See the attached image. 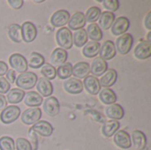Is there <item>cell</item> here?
I'll list each match as a JSON object with an SVG mask.
<instances>
[{
    "label": "cell",
    "instance_id": "c3c4849f",
    "mask_svg": "<svg viewBox=\"0 0 151 150\" xmlns=\"http://www.w3.org/2000/svg\"><path fill=\"white\" fill-rule=\"evenodd\" d=\"M150 36H151V31H150L149 33H148V35H147V42H150L151 43V38H150Z\"/></svg>",
    "mask_w": 151,
    "mask_h": 150
},
{
    "label": "cell",
    "instance_id": "ba28073f",
    "mask_svg": "<svg viewBox=\"0 0 151 150\" xmlns=\"http://www.w3.org/2000/svg\"><path fill=\"white\" fill-rule=\"evenodd\" d=\"M130 27V21L127 17H119L117 18L112 26H111V33L113 35H120L124 34Z\"/></svg>",
    "mask_w": 151,
    "mask_h": 150
},
{
    "label": "cell",
    "instance_id": "d590c367",
    "mask_svg": "<svg viewBox=\"0 0 151 150\" xmlns=\"http://www.w3.org/2000/svg\"><path fill=\"white\" fill-rule=\"evenodd\" d=\"M101 13H102V11L99 7H97V6L90 7L89 9H88L86 15H85L86 21L90 22V23H96V21L98 20Z\"/></svg>",
    "mask_w": 151,
    "mask_h": 150
},
{
    "label": "cell",
    "instance_id": "5b68a950",
    "mask_svg": "<svg viewBox=\"0 0 151 150\" xmlns=\"http://www.w3.org/2000/svg\"><path fill=\"white\" fill-rule=\"evenodd\" d=\"M9 63L11 67L13 68L12 70H14L15 72L17 71L18 72L23 73L26 72L27 70V61L26 57L19 53L12 54L9 57Z\"/></svg>",
    "mask_w": 151,
    "mask_h": 150
},
{
    "label": "cell",
    "instance_id": "f1b7e54d",
    "mask_svg": "<svg viewBox=\"0 0 151 150\" xmlns=\"http://www.w3.org/2000/svg\"><path fill=\"white\" fill-rule=\"evenodd\" d=\"M88 38L92 40V42H99L103 38V32L100 27L96 23H91L88 26V29L86 30Z\"/></svg>",
    "mask_w": 151,
    "mask_h": 150
},
{
    "label": "cell",
    "instance_id": "4dcf8cb0",
    "mask_svg": "<svg viewBox=\"0 0 151 150\" xmlns=\"http://www.w3.org/2000/svg\"><path fill=\"white\" fill-rule=\"evenodd\" d=\"M8 36L14 42H20L22 40L21 26L19 24H12L8 27Z\"/></svg>",
    "mask_w": 151,
    "mask_h": 150
},
{
    "label": "cell",
    "instance_id": "ee69618b",
    "mask_svg": "<svg viewBox=\"0 0 151 150\" xmlns=\"http://www.w3.org/2000/svg\"><path fill=\"white\" fill-rule=\"evenodd\" d=\"M8 4L13 9H20L24 4V1L23 0H8Z\"/></svg>",
    "mask_w": 151,
    "mask_h": 150
},
{
    "label": "cell",
    "instance_id": "277c9868",
    "mask_svg": "<svg viewBox=\"0 0 151 150\" xmlns=\"http://www.w3.org/2000/svg\"><path fill=\"white\" fill-rule=\"evenodd\" d=\"M20 115V109L16 105H10L1 111L0 120L5 124L9 125L16 121Z\"/></svg>",
    "mask_w": 151,
    "mask_h": 150
},
{
    "label": "cell",
    "instance_id": "5bb4252c",
    "mask_svg": "<svg viewBox=\"0 0 151 150\" xmlns=\"http://www.w3.org/2000/svg\"><path fill=\"white\" fill-rule=\"evenodd\" d=\"M64 88L69 94L78 95L83 91V83L76 78H69L64 82Z\"/></svg>",
    "mask_w": 151,
    "mask_h": 150
},
{
    "label": "cell",
    "instance_id": "d6a6232c",
    "mask_svg": "<svg viewBox=\"0 0 151 150\" xmlns=\"http://www.w3.org/2000/svg\"><path fill=\"white\" fill-rule=\"evenodd\" d=\"M132 140H133L134 145L139 149H143L147 145L146 135L142 131H139V130L134 131L132 133Z\"/></svg>",
    "mask_w": 151,
    "mask_h": 150
},
{
    "label": "cell",
    "instance_id": "7c38bea8",
    "mask_svg": "<svg viewBox=\"0 0 151 150\" xmlns=\"http://www.w3.org/2000/svg\"><path fill=\"white\" fill-rule=\"evenodd\" d=\"M70 19V13L66 10H58L55 11L50 19L52 26L55 27H62L66 25Z\"/></svg>",
    "mask_w": 151,
    "mask_h": 150
},
{
    "label": "cell",
    "instance_id": "ac0fdd59",
    "mask_svg": "<svg viewBox=\"0 0 151 150\" xmlns=\"http://www.w3.org/2000/svg\"><path fill=\"white\" fill-rule=\"evenodd\" d=\"M134 56L136 58L144 60L151 57V43L147 41H142L134 50Z\"/></svg>",
    "mask_w": 151,
    "mask_h": 150
},
{
    "label": "cell",
    "instance_id": "e575fe53",
    "mask_svg": "<svg viewBox=\"0 0 151 150\" xmlns=\"http://www.w3.org/2000/svg\"><path fill=\"white\" fill-rule=\"evenodd\" d=\"M57 76H58L61 80L69 79L72 76L73 72V65L71 63H65L64 65H60L57 70Z\"/></svg>",
    "mask_w": 151,
    "mask_h": 150
},
{
    "label": "cell",
    "instance_id": "83f0119b",
    "mask_svg": "<svg viewBox=\"0 0 151 150\" xmlns=\"http://www.w3.org/2000/svg\"><path fill=\"white\" fill-rule=\"evenodd\" d=\"M100 47L101 45L97 42H88L84 45L82 50V54L84 55V57L88 58L95 57L96 55H98Z\"/></svg>",
    "mask_w": 151,
    "mask_h": 150
},
{
    "label": "cell",
    "instance_id": "f35d334b",
    "mask_svg": "<svg viewBox=\"0 0 151 150\" xmlns=\"http://www.w3.org/2000/svg\"><path fill=\"white\" fill-rule=\"evenodd\" d=\"M15 149L17 150H33L30 141L24 138H18L16 140Z\"/></svg>",
    "mask_w": 151,
    "mask_h": 150
},
{
    "label": "cell",
    "instance_id": "ab89813d",
    "mask_svg": "<svg viewBox=\"0 0 151 150\" xmlns=\"http://www.w3.org/2000/svg\"><path fill=\"white\" fill-rule=\"evenodd\" d=\"M104 8L108 11H116L119 8V2L118 0H104L102 1Z\"/></svg>",
    "mask_w": 151,
    "mask_h": 150
},
{
    "label": "cell",
    "instance_id": "484cf974",
    "mask_svg": "<svg viewBox=\"0 0 151 150\" xmlns=\"http://www.w3.org/2000/svg\"><path fill=\"white\" fill-rule=\"evenodd\" d=\"M99 99L100 101L107 105L114 104L117 102V95L116 93L111 88H104L99 92Z\"/></svg>",
    "mask_w": 151,
    "mask_h": 150
},
{
    "label": "cell",
    "instance_id": "836d02e7",
    "mask_svg": "<svg viewBox=\"0 0 151 150\" xmlns=\"http://www.w3.org/2000/svg\"><path fill=\"white\" fill-rule=\"evenodd\" d=\"M44 64H45V59L42 54H40L38 52L31 53L27 65H29L33 69H38V68L42 67Z\"/></svg>",
    "mask_w": 151,
    "mask_h": 150
},
{
    "label": "cell",
    "instance_id": "e0dca14e",
    "mask_svg": "<svg viewBox=\"0 0 151 150\" xmlns=\"http://www.w3.org/2000/svg\"><path fill=\"white\" fill-rule=\"evenodd\" d=\"M36 88L41 96H50L53 94V85L50 80L45 78H39L36 82Z\"/></svg>",
    "mask_w": 151,
    "mask_h": 150
},
{
    "label": "cell",
    "instance_id": "4316f807",
    "mask_svg": "<svg viewBox=\"0 0 151 150\" xmlns=\"http://www.w3.org/2000/svg\"><path fill=\"white\" fill-rule=\"evenodd\" d=\"M119 127H120V124L119 121L110 120L104 124V126L102 127V133L105 137L110 138V137L113 136L118 132Z\"/></svg>",
    "mask_w": 151,
    "mask_h": 150
},
{
    "label": "cell",
    "instance_id": "7402d4cb",
    "mask_svg": "<svg viewBox=\"0 0 151 150\" xmlns=\"http://www.w3.org/2000/svg\"><path fill=\"white\" fill-rule=\"evenodd\" d=\"M118 80V72L114 69H109L105 72V73L100 79V86L104 87L105 88H109L113 86Z\"/></svg>",
    "mask_w": 151,
    "mask_h": 150
},
{
    "label": "cell",
    "instance_id": "1f68e13d",
    "mask_svg": "<svg viewBox=\"0 0 151 150\" xmlns=\"http://www.w3.org/2000/svg\"><path fill=\"white\" fill-rule=\"evenodd\" d=\"M88 42V34L85 29H80L73 33V43L78 47H83Z\"/></svg>",
    "mask_w": 151,
    "mask_h": 150
},
{
    "label": "cell",
    "instance_id": "f546056e",
    "mask_svg": "<svg viewBox=\"0 0 151 150\" xmlns=\"http://www.w3.org/2000/svg\"><path fill=\"white\" fill-rule=\"evenodd\" d=\"M25 96V92L21 89L19 88H12L11 89L6 95V101L9 103L12 104H16L19 103Z\"/></svg>",
    "mask_w": 151,
    "mask_h": 150
},
{
    "label": "cell",
    "instance_id": "bcb514c9",
    "mask_svg": "<svg viewBox=\"0 0 151 150\" xmlns=\"http://www.w3.org/2000/svg\"><path fill=\"white\" fill-rule=\"evenodd\" d=\"M8 71V66L4 61H0V77L4 75Z\"/></svg>",
    "mask_w": 151,
    "mask_h": 150
},
{
    "label": "cell",
    "instance_id": "3957f363",
    "mask_svg": "<svg viewBox=\"0 0 151 150\" xmlns=\"http://www.w3.org/2000/svg\"><path fill=\"white\" fill-rule=\"evenodd\" d=\"M134 44L133 35L129 33H125L121 36H119L116 41L117 50L121 55H127L130 52L132 46Z\"/></svg>",
    "mask_w": 151,
    "mask_h": 150
},
{
    "label": "cell",
    "instance_id": "8992f818",
    "mask_svg": "<svg viewBox=\"0 0 151 150\" xmlns=\"http://www.w3.org/2000/svg\"><path fill=\"white\" fill-rule=\"evenodd\" d=\"M42 118V110L39 108H30L26 111L21 114V122L24 123L25 125L30 126L34 125L36 122L40 120Z\"/></svg>",
    "mask_w": 151,
    "mask_h": 150
},
{
    "label": "cell",
    "instance_id": "9a60e30c",
    "mask_svg": "<svg viewBox=\"0 0 151 150\" xmlns=\"http://www.w3.org/2000/svg\"><path fill=\"white\" fill-rule=\"evenodd\" d=\"M36 133L40 134L42 137H50L53 133V126L52 125L45 120H41L36 122L31 127Z\"/></svg>",
    "mask_w": 151,
    "mask_h": 150
},
{
    "label": "cell",
    "instance_id": "9c48e42d",
    "mask_svg": "<svg viewBox=\"0 0 151 150\" xmlns=\"http://www.w3.org/2000/svg\"><path fill=\"white\" fill-rule=\"evenodd\" d=\"M43 110L50 117L57 116L60 111V104L55 96H49L43 102Z\"/></svg>",
    "mask_w": 151,
    "mask_h": 150
},
{
    "label": "cell",
    "instance_id": "4fadbf2b",
    "mask_svg": "<svg viewBox=\"0 0 151 150\" xmlns=\"http://www.w3.org/2000/svg\"><path fill=\"white\" fill-rule=\"evenodd\" d=\"M86 19L85 15L81 11H77L73 13L72 17H70V19L68 21V27L69 30H80L82 29L86 26Z\"/></svg>",
    "mask_w": 151,
    "mask_h": 150
},
{
    "label": "cell",
    "instance_id": "52a82bcc",
    "mask_svg": "<svg viewBox=\"0 0 151 150\" xmlns=\"http://www.w3.org/2000/svg\"><path fill=\"white\" fill-rule=\"evenodd\" d=\"M22 40L26 42H32L35 40L37 36V28L34 23L30 21H26L21 26Z\"/></svg>",
    "mask_w": 151,
    "mask_h": 150
},
{
    "label": "cell",
    "instance_id": "6da1fadb",
    "mask_svg": "<svg viewBox=\"0 0 151 150\" xmlns=\"http://www.w3.org/2000/svg\"><path fill=\"white\" fill-rule=\"evenodd\" d=\"M37 80H38L37 75L35 72H26L20 73L17 77L15 80V84L19 89L24 91L27 89H32L35 86Z\"/></svg>",
    "mask_w": 151,
    "mask_h": 150
},
{
    "label": "cell",
    "instance_id": "ffe728a7",
    "mask_svg": "<svg viewBox=\"0 0 151 150\" xmlns=\"http://www.w3.org/2000/svg\"><path fill=\"white\" fill-rule=\"evenodd\" d=\"M90 73V66L87 62H79L75 65L73 66L72 75H73L76 79H85Z\"/></svg>",
    "mask_w": 151,
    "mask_h": 150
},
{
    "label": "cell",
    "instance_id": "44dd1931",
    "mask_svg": "<svg viewBox=\"0 0 151 150\" xmlns=\"http://www.w3.org/2000/svg\"><path fill=\"white\" fill-rule=\"evenodd\" d=\"M105 115L111 118L112 120H119L122 119L124 118L125 115V111L123 109V107L120 104L118 103H114L111 105H109L106 109H105Z\"/></svg>",
    "mask_w": 151,
    "mask_h": 150
},
{
    "label": "cell",
    "instance_id": "74e56055",
    "mask_svg": "<svg viewBox=\"0 0 151 150\" xmlns=\"http://www.w3.org/2000/svg\"><path fill=\"white\" fill-rule=\"evenodd\" d=\"M0 150H15V142L12 138L3 136L0 138Z\"/></svg>",
    "mask_w": 151,
    "mask_h": 150
},
{
    "label": "cell",
    "instance_id": "8d00e7d4",
    "mask_svg": "<svg viewBox=\"0 0 151 150\" xmlns=\"http://www.w3.org/2000/svg\"><path fill=\"white\" fill-rule=\"evenodd\" d=\"M41 72L43 75V78H45L49 80H54L57 76L56 68L50 64H44L42 67Z\"/></svg>",
    "mask_w": 151,
    "mask_h": 150
},
{
    "label": "cell",
    "instance_id": "7dc6e473",
    "mask_svg": "<svg viewBox=\"0 0 151 150\" xmlns=\"http://www.w3.org/2000/svg\"><path fill=\"white\" fill-rule=\"evenodd\" d=\"M7 107V101L5 96H4L3 95L0 94V111H2L3 110H4Z\"/></svg>",
    "mask_w": 151,
    "mask_h": 150
},
{
    "label": "cell",
    "instance_id": "b9f144b4",
    "mask_svg": "<svg viewBox=\"0 0 151 150\" xmlns=\"http://www.w3.org/2000/svg\"><path fill=\"white\" fill-rule=\"evenodd\" d=\"M11 88V84L6 80L5 78L0 77V94H5L8 93Z\"/></svg>",
    "mask_w": 151,
    "mask_h": 150
},
{
    "label": "cell",
    "instance_id": "7a4b0ae2",
    "mask_svg": "<svg viewBox=\"0 0 151 150\" xmlns=\"http://www.w3.org/2000/svg\"><path fill=\"white\" fill-rule=\"evenodd\" d=\"M56 40L61 49L66 50L73 47V34L67 27H61L56 34Z\"/></svg>",
    "mask_w": 151,
    "mask_h": 150
},
{
    "label": "cell",
    "instance_id": "f6af8a7d",
    "mask_svg": "<svg viewBox=\"0 0 151 150\" xmlns=\"http://www.w3.org/2000/svg\"><path fill=\"white\" fill-rule=\"evenodd\" d=\"M144 25L147 29L151 30V11H149L148 14L146 15L145 20H144Z\"/></svg>",
    "mask_w": 151,
    "mask_h": 150
},
{
    "label": "cell",
    "instance_id": "d6986e66",
    "mask_svg": "<svg viewBox=\"0 0 151 150\" xmlns=\"http://www.w3.org/2000/svg\"><path fill=\"white\" fill-rule=\"evenodd\" d=\"M108 69V64L106 61L102 59L101 57H96L90 66V72H92L93 76L98 77L102 76L105 73Z\"/></svg>",
    "mask_w": 151,
    "mask_h": 150
},
{
    "label": "cell",
    "instance_id": "2e32d148",
    "mask_svg": "<svg viewBox=\"0 0 151 150\" xmlns=\"http://www.w3.org/2000/svg\"><path fill=\"white\" fill-rule=\"evenodd\" d=\"M86 90L93 95H96L97 94H99L100 90H101V86H100V82L99 80L93 76V75H88V77H86L84 79V81L82 82Z\"/></svg>",
    "mask_w": 151,
    "mask_h": 150
},
{
    "label": "cell",
    "instance_id": "cb8c5ba5",
    "mask_svg": "<svg viewBox=\"0 0 151 150\" xmlns=\"http://www.w3.org/2000/svg\"><path fill=\"white\" fill-rule=\"evenodd\" d=\"M68 57V53L66 50L61 49V48H57L53 50L51 56H50V61L54 65L60 66L66 63Z\"/></svg>",
    "mask_w": 151,
    "mask_h": 150
},
{
    "label": "cell",
    "instance_id": "8fae6325",
    "mask_svg": "<svg viewBox=\"0 0 151 150\" xmlns=\"http://www.w3.org/2000/svg\"><path fill=\"white\" fill-rule=\"evenodd\" d=\"M98 54L100 55V57L102 59H104V61L112 59L117 54V50H116L114 42L110 40L105 41L103 43V45L100 47V50H99Z\"/></svg>",
    "mask_w": 151,
    "mask_h": 150
},
{
    "label": "cell",
    "instance_id": "681fc988",
    "mask_svg": "<svg viewBox=\"0 0 151 150\" xmlns=\"http://www.w3.org/2000/svg\"><path fill=\"white\" fill-rule=\"evenodd\" d=\"M35 3H42V2H43V1H42V0H39V1H37V0H35Z\"/></svg>",
    "mask_w": 151,
    "mask_h": 150
},
{
    "label": "cell",
    "instance_id": "d4e9b609",
    "mask_svg": "<svg viewBox=\"0 0 151 150\" xmlns=\"http://www.w3.org/2000/svg\"><path fill=\"white\" fill-rule=\"evenodd\" d=\"M99 27L101 29L108 30L110 27H111L114 20H115V14L111 11H104L101 13L99 19Z\"/></svg>",
    "mask_w": 151,
    "mask_h": 150
},
{
    "label": "cell",
    "instance_id": "30bf717a",
    "mask_svg": "<svg viewBox=\"0 0 151 150\" xmlns=\"http://www.w3.org/2000/svg\"><path fill=\"white\" fill-rule=\"evenodd\" d=\"M113 141H114V143L120 149H128L132 147V140H131L130 134L124 130L118 131L114 134Z\"/></svg>",
    "mask_w": 151,
    "mask_h": 150
},
{
    "label": "cell",
    "instance_id": "603a6c76",
    "mask_svg": "<svg viewBox=\"0 0 151 150\" xmlns=\"http://www.w3.org/2000/svg\"><path fill=\"white\" fill-rule=\"evenodd\" d=\"M24 103L27 106H29L31 108H38L43 103V99L42 96H41L37 92L29 91L27 94H25Z\"/></svg>",
    "mask_w": 151,
    "mask_h": 150
},
{
    "label": "cell",
    "instance_id": "7bdbcfd3",
    "mask_svg": "<svg viewBox=\"0 0 151 150\" xmlns=\"http://www.w3.org/2000/svg\"><path fill=\"white\" fill-rule=\"evenodd\" d=\"M5 76H6V80L12 84V83H15V80L17 79V74H16V72L14 70H8L7 72L5 73Z\"/></svg>",
    "mask_w": 151,
    "mask_h": 150
},
{
    "label": "cell",
    "instance_id": "60d3db41",
    "mask_svg": "<svg viewBox=\"0 0 151 150\" xmlns=\"http://www.w3.org/2000/svg\"><path fill=\"white\" fill-rule=\"evenodd\" d=\"M28 136L31 140V146L33 150H38V147H39V141H38V136L37 133L32 129L30 128L28 130Z\"/></svg>",
    "mask_w": 151,
    "mask_h": 150
}]
</instances>
